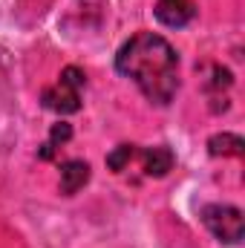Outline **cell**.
Here are the masks:
<instances>
[{"label": "cell", "mask_w": 245, "mask_h": 248, "mask_svg": "<svg viewBox=\"0 0 245 248\" xmlns=\"http://www.w3.org/2000/svg\"><path fill=\"white\" fill-rule=\"evenodd\" d=\"M87 84V75L78 66H66L61 72V81L55 87H46L41 95V104L58 116H69L81 110V90Z\"/></svg>", "instance_id": "7a4b0ae2"}, {"label": "cell", "mask_w": 245, "mask_h": 248, "mask_svg": "<svg viewBox=\"0 0 245 248\" xmlns=\"http://www.w3.org/2000/svg\"><path fill=\"white\" fill-rule=\"evenodd\" d=\"M90 182V165L84 159H69L61 165V193L75 196L81 187Z\"/></svg>", "instance_id": "5b68a950"}, {"label": "cell", "mask_w": 245, "mask_h": 248, "mask_svg": "<svg viewBox=\"0 0 245 248\" xmlns=\"http://www.w3.org/2000/svg\"><path fill=\"white\" fill-rule=\"evenodd\" d=\"M173 162H176V159H173V150H170V147H165V144L144 150V173H147V176H153V179L168 176V173L173 170Z\"/></svg>", "instance_id": "8992f818"}, {"label": "cell", "mask_w": 245, "mask_h": 248, "mask_svg": "<svg viewBox=\"0 0 245 248\" xmlns=\"http://www.w3.org/2000/svg\"><path fill=\"white\" fill-rule=\"evenodd\" d=\"M208 153L211 156H243L245 141L237 133H216L208 139Z\"/></svg>", "instance_id": "52a82bcc"}, {"label": "cell", "mask_w": 245, "mask_h": 248, "mask_svg": "<svg viewBox=\"0 0 245 248\" xmlns=\"http://www.w3.org/2000/svg\"><path fill=\"white\" fill-rule=\"evenodd\" d=\"M69 139H72V124H66V122L52 124V130H49V144H52V147L66 144Z\"/></svg>", "instance_id": "9c48e42d"}, {"label": "cell", "mask_w": 245, "mask_h": 248, "mask_svg": "<svg viewBox=\"0 0 245 248\" xmlns=\"http://www.w3.org/2000/svg\"><path fill=\"white\" fill-rule=\"evenodd\" d=\"M202 225L225 246H240L245 237V219L237 205H222V202L205 205L202 208Z\"/></svg>", "instance_id": "3957f363"}, {"label": "cell", "mask_w": 245, "mask_h": 248, "mask_svg": "<svg viewBox=\"0 0 245 248\" xmlns=\"http://www.w3.org/2000/svg\"><path fill=\"white\" fill-rule=\"evenodd\" d=\"M133 153H136V144H119L113 153H107V168H110L113 173H122L124 168L130 165Z\"/></svg>", "instance_id": "ba28073f"}, {"label": "cell", "mask_w": 245, "mask_h": 248, "mask_svg": "<svg viewBox=\"0 0 245 248\" xmlns=\"http://www.w3.org/2000/svg\"><path fill=\"white\" fill-rule=\"evenodd\" d=\"M196 17V0H156V20L170 29H182Z\"/></svg>", "instance_id": "277c9868"}, {"label": "cell", "mask_w": 245, "mask_h": 248, "mask_svg": "<svg viewBox=\"0 0 245 248\" xmlns=\"http://www.w3.org/2000/svg\"><path fill=\"white\" fill-rule=\"evenodd\" d=\"M119 75L130 78L150 104L168 107L179 93V55L153 32H136L116 52Z\"/></svg>", "instance_id": "6da1fadb"}]
</instances>
